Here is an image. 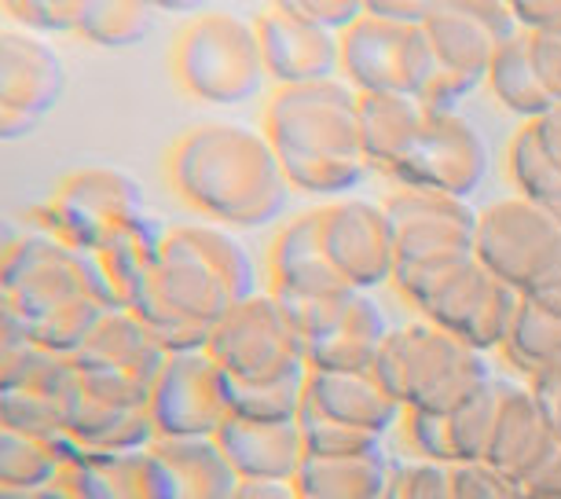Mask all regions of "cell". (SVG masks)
<instances>
[{
  "label": "cell",
  "instance_id": "obj_1",
  "mask_svg": "<svg viewBox=\"0 0 561 499\" xmlns=\"http://www.w3.org/2000/svg\"><path fill=\"white\" fill-rule=\"evenodd\" d=\"M257 291V264L239 231L198 220L165 231L162 253L129 309L151 327L165 353H187L206 349L214 327Z\"/></svg>",
  "mask_w": 561,
  "mask_h": 499
},
{
  "label": "cell",
  "instance_id": "obj_2",
  "mask_svg": "<svg viewBox=\"0 0 561 499\" xmlns=\"http://www.w3.org/2000/svg\"><path fill=\"white\" fill-rule=\"evenodd\" d=\"M165 177L180 203L228 231L268 228L290 195L268 136L247 122H203L187 129L165 158Z\"/></svg>",
  "mask_w": 561,
  "mask_h": 499
},
{
  "label": "cell",
  "instance_id": "obj_3",
  "mask_svg": "<svg viewBox=\"0 0 561 499\" xmlns=\"http://www.w3.org/2000/svg\"><path fill=\"white\" fill-rule=\"evenodd\" d=\"M359 136L367 169L393 177L397 188L470 199L489 173V147L478 125L411 95H359Z\"/></svg>",
  "mask_w": 561,
  "mask_h": 499
},
{
  "label": "cell",
  "instance_id": "obj_4",
  "mask_svg": "<svg viewBox=\"0 0 561 499\" xmlns=\"http://www.w3.org/2000/svg\"><path fill=\"white\" fill-rule=\"evenodd\" d=\"M261 129L290 191L342 199L367 173L359 92L345 78L272 89Z\"/></svg>",
  "mask_w": 561,
  "mask_h": 499
},
{
  "label": "cell",
  "instance_id": "obj_5",
  "mask_svg": "<svg viewBox=\"0 0 561 499\" xmlns=\"http://www.w3.org/2000/svg\"><path fill=\"white\" fill-rule=\"evenodd\" d=\"M0 291L23 316L30 345L62 356L78 353L103 313L118 309L96 253L67 247L37 228L26 231L0 272Z\"/></svg>",
  "mask_w": 561,
  "mask_h": 499
},
{
  "label": "cell",
  "instance_id": "obj_6",
  "mask_svg": "<svg viewBox=\"0 0 561 499\" xmlns=\"http://www.w3.org/2000/svg\"><path fill=\"white\" fill-rule=\"evenodd\" d=\"M370 375L386 386L404 411H437L451 416L470 397L489 386L495 371L489 353L466 345L462 338L440 331L430 320H411L389 331Z\"/></svg>",
  "mask_w": 561,
  "mask_h": 499
},
{
  "label": "cell",
  "instance_id": "obj_7",
  "mask_svg": "<svg viewBox=\"0 0 561 499\" xmlns=\"http://www.w3.org/2000/svg\"><path fill=\"white\" fill-rule=\"evenodd\" d=\"M393 286L422 320L437 324L440 331L462 338L481 353L503 345L517 305H522V294L495 280L473 253L430 264H404L397 269Z\"/></svg>",
  "mask_w": 561,
  "mask_h": 499
},
{
  "label": "cell",
  "instance_id": "obj_8",
  "mask_svg": "<svg viewBox=\"0 0 561 499\" xmlns=\"http://www.w3.org/2000/svg\"><path fill=\"white\" fill-rule=\"evenodd\" d=\"M173 70L184 92L214 107H236L253 100L268 81L253 15L231 12V8H209L192 15L176 34Z\"/></svg>",
  "mask_w": 561,
  "mask_h": 499
},
{
  "label": "cell",
  "instance_id": "obj_9",
  "mask_svg": "<svg viewBox=\"0 0 561 499\" xmlns=\"http://www.w3.org/2000/svg\"><path fill=\"white\" fill-rule=\"evenodd\" d=\"M144 214V188L136 177L114 166H84L62 177L34 206V228L67 247L100 253Z\"/></svg>",
  "mask_w": 561,
  "mask_h": 499
},
{
  "label": "cell",
  "instance_id": "obj_10",
  "mask_svg": "<svg viewBox=\"0 0 561 499\" xmlns=\"http://www.w3.org/2000/svg\"><path fill=\"white\" fill-rule=\"evenodd\" d=\"M206 353L214 356L225 382H236V386L309 378L305 342L272 291H257L239 302L214 327Z\"/></svg>",
  "mask_w": 561,
  "mask_h": 499
},
{
  "label": "cell",
  "instance_id": "obj_11",
  "mask_svg": "<svg viewBox=\"0 0 561 499\" xmlns=\"http://www.w3.org/2000/svg\"><path fill=\"white\" fill-rule=\"evenodd\" d=\"M422 34H426L433 63H437L433 107L455 111L462 95H470L489 78L495 45L517 34L514 4H503V0H433Z\"/></svg>",
  "mask_w": 561,
  "mask_h": 499
},
{
  "label": "cell",
  "instance_id": "obj_12",
  "mask_svg": "<svg viewBox=\"0 0 561 499\" xmlns=\"http://www.w3.org/2000/svg\"><path fill=\"white\" fill-rule=\"evenodd\" d=\"M342 78L359 95H411L433 107L437 63L422 26H397L364 12L342 34Z\"/></svg>",
  "mask_w": 561,
  "mask_h": 499
},
{
  "label": "cell",
  "instance_id": "obj_13",
  "mask_svg": "<svg viewBox=\"0 0 561 499\" xmlns=\"http://www.w3.org/2000/svg\"><path fill=\"white\" fill-rule=\"evenodd\" d=\"M279 305L298 327L309 371H370L393 331L378 302L364 291Z\"/></svg>",
  "mask_w": 561,
  "mask_h": 499
},
{
  "label": "cell",
  "instance_id": "obj_14",
  "mask_svg": "<svg viewBox=\"0 0 561 499\" xmlns=\"http://www.w3.org/2000/svg\"><path fill=\"white\" fill-rule=\"evenodd\" d=\"M473 258L495 280L514 286L517 294H528L561 269V225L525 199H500L478 209Z\"/></svg>",
  "mask_w": 561,
  "mask_h": 499
},
{
  "label": "cell",
  "instance_id": "obj_15",
  "mask_svg": "<svg viewBox=\"0 0 561 499\" xmlns=\"http://www.w3.org/2000/svg\"><path fill=\"white\" fill-rule=\"evenodd\" d=\"M78 393L81 375L70 356L26 345L0 367V427L37 441L67 444Z\"/></svg>",
  "mask_w": 561,
  "mask_h": 499
},
{
  "label": "cell",
  "instance_id": "obj_16",
  "mask_svg": "<svg viewBox=\"0 0 561 499\" xmlns=\"http://www.w3.org/2000/svg\"><path fill=\"white\" fill-rule=\"evenodd\" d=\"M67 63L48 37L19 26H0V144L37 133V125L62 103Z\"/></svg>",
  "mask_w": 561,
  "mask_h": 499
},
{
  "label": "cell",
  "instance_id": "obj_17",
  "mask_svg": "<svg viewBox=\"0 0 561 499\" xmlns=\"http://www.w3.org/2000/svg\"><path fill=\"white\" fill-rule=\"evenodd\" d=\"M165 345L133 309H111L92 327L70 360L84 386L118 393L129 400H151V386L165 364Z\"/></svg>",
  "mask_w": 561,
  "mask_h": 499
},
{
  "label": "cell",
  "instance_id": "obj_18",
  "mask_svg": "<svg viewBox=\"0 0 561 499\" xmlns=\"http://www.w3.org/2000/svg\"><path fill=\"white\" fill-rule=\"evenodd\" d=\"M147 411L158 438H217L228 419V386L214 356L206 349L169 353Z\"/></svg>",
  "mask_w": 561,
  "mask_h": 499
},
{
  "label": "cell",
  "instance_id": "obj_19",
  "mask_svg": "<svg viewBox=\"0 0 561 499\" xmlns=\"http://www.w3.org/2000/svg\"><path fill=\"white\" fill-rule=\"evenodd\" d=\"M382 206L393 225L397 269L473 253L478 209L470 206V199H455L430 188H397L389 191Z\"/></svg>",
  "mask_w": 561,
  "mask_h": 499
},
{
  "label": "cell",
  "instance_id": "obj_20",
  "mask_svg": "<svg viewBox=\"0 0 561 499\" xmlns=\"http://www.w3.org/2000/svg\"><path fill=\"white\" fill-rule=\"evenodd\" d=\"M320 239L334 272L353 291L370 294L375 286L393 283L397 242L382 203H370V199H334V203L320 206Z\"/></svg>",
  "mask_w": 561,
  "mask_h": 499
},
{
  "label": "cell",
  "instance_id": "obj_21",
  "mask_svg": "<svg viewBox=\"0 0 561 499\" xmlns=\"http://www.w3.org/2000/svg\"><path fill=\"white\" fill-rule=\"evenodd\" d=\"M253 30L261 41L264 73L275 89L342 78V37L301 19L290 0L261 8L253 15Z\"/></svg>",
  "mask_w": 561,
  "mask_h": 499
},
{
  "label": "cell",
  "instance_id": "obj_22",
  "mask_svg": "<svg viewBox=\"0 0 561 499\" xmlns=\"http://www.w3.org/2000/svg\"><path fill=\"white\" fill-rule=\"evenodd\" d=\"M554 452L558 438L550 430V419L533 386L525 378L495 375V419L484 463L525 485Z\"/></svg>",
  "mask_w": 561,
  "mask_h": 499
},
{
  "label": "cell",
  "instance_id": "obj_23",
  "mask_svg": "<svg viewBox=\"0 0 561 499\" xmlns=\"http://www.w3.org/2000/svg\"><path fill=\"white\" fill-rule=\"evenodd\" d=\"M298 419L337 422L389 441V433L400 430L404 408L370 371H309Z\"/></svg>",
  "mask_w": 561,
  "mask_h": 499
},
{
  "label": "cell",
  "instance_id": "obj_24",
  "mask_svg": "<svg viewBox=\"0 0 561 499\" xmlns=\"http://www.w3.org/2000/svg\"><path fill=\"white\" fill-rule=\"evenodd\" d=\"M268 291L279 302H316L353 291L323 250L320 209H301L275 228L268 247Z\"/></svg>",
  "mask_w": 561,
  "mask_h": 499
},
{
  "label": "cell",
  "instance_id": "obj_25",
  "mask_svg": "<svg viewBox=\"0 0 561 499\" xmlns=\"http://www.w3.org/2000/svg\"><path fill=\"white\" fill-rule=\"evenodd\" d=\"M217 444L239 481H294L309 455L298 419L264 422L228 416L225 427L217 430Z\"/></svg>",
  "mask_w": 561,
  "mask_h": 499
},
{
  "label": "cell",
  "instance_id": "obj_26",
  "mask_svg": "<svg viewBox=\"0 0 561 499\" xmlns=\"http://www.w3.org/2000/svg\"><path fill=\"white\" fill-rule=\"evenodd\" d=\"M158 499H231L239 474L217 438H158L151 449Z\"/></svg>",
  "mask_w": 561,
  "mask_h": 499
},
{
  "label": "cell",
  "instance_id": "obj_27",
  "mask_svg": "<svg viewBox=\"0 0 561 499\" xmlns=\"http://www.w3.org/2000/svg\"><path fill=\"white\" fill-rule=\"evenodd\" d=\"M158 441L147 400H129L81 382L67 444L70 452H144Z\"/></svg>",
  "mask_w": 561,
  "mask_h": 499
},
{
  "label": "cell",
  "instance_id": "obj_28",
  "mask_svg": "<svg viewBox=\"0 0 561 499\" xmlns=\"http://www.w3.org/2000/svg\"><path fill=\"white\" fill-rule=\"evenodd\" d=\"M389 477H393V452H364V455H305L298 477L301 499H386Z\"/></svg>",
  "mask_w": 561,
  "mask_h": 499
},
{
  "label": "cell",
  "instance_id": "obj_29",
  "mask_svg": "<svg viewBox=\"0 0 561 499\" xmlns=\"http://www.w3.org/2000/svg\"><path fill=\"white\" fill-rule=\"evenodd\" d=\"M62 481L78 499H158L151 452H70Z\"/></svg>",
  "mask_w": 561,
  "mask_h": 499
},
{
  "label": "cell",
  "instance_id": "obj_30",
  "mask_svg": "<svg viewBox=\"0 0 561 499\" xmlns=\"http://www.w3.org/2000/svg\"><path fill=\"white\" fill-rule=\"evenodd\" d=\"M484 84H489V92L503 103V111L522 118V125L539 122L543 114L554 111V100H550V92L543 89V78H539V70H536L533 37L522 34V30L495 45Z\"/></svg>",
  "mask_w": 561,
  "mask_h": 499
},
{
  "label": "cell",
  "instance_id": "obj_31",
  "mask_svg": "<svg viewBox=\"0 0 561 499\" xmlns=\"http://www.w3.org/2000/svg\"><path fill=\"white\" fill-rule=\"evenodd\" d=\"M165 231L169 228L162 225V217L144 214L96 253L100 269H103V275H107L114 302H118V309H129L133 305L140 283L147 280V272H151V264L158 261V253H162Z\"/></svg>",
  "mask_w": 561,
  "mask_h": 499
},
{
  "label": "cell",
  "instance_id": "obj_32",
  "mask_svg": "<svg viewBox=\"0 0 561 499\" xmlns=\"http://www.w3.org/2000/svg\"><path fill=\"white\" fill-rule=\"evenodd\" d=\"M67 460V444L37 441L0 427V499H34L59 481Z\"/></svg>",
  "mask_w": 561,
  "mask_h": 499
},
{
  "label": "cell",
  "instance_id": "obj_33",
  "mask_svg": "<svg viewBox=\"0 0 561 499\" xmlns=\"http://www.w3.org/2000/svg\"><path fill=\"white\" fill-rule=\"evenodd\" d=\"M154 15L158 8L144 4V0H78L73 37L107 52L136 48L151 37Z\"/></svg>",
  "mask_w": 561,
  "mask_h": 499
},
{
  "label": "cell",
  "instance_id": "obj_34",
  "mask_svg": "<svg viewBox=\"0 0 561 499\" xmlns=\"http://www.w3.org/2000/svg\"><path fill=\"white\" fill-rule=\"evenodd\" d=\"M506 177H511L517 199L539 206L561 225V166L543 151L528 122L506 144Z\"/></svg>",
  "mask_w": 561,
  "mask_h": 499
},
{
  "label": "cell",
  "instance_id": "obj_35",
  "mask_svg": "<svg viewBox=\"0 0 561 499\" xmlns=\"http://www.w3.org/2000/svg\"><path fill=\"white\" fill-rule=\"evenodd\" d=\"M503 360L517 371V378H533L543 367L561 360V316L547 313L533 297H522L514 324L500 345Z\"/></svg>",
  "mask_w": 561,
  "mask_h": 499
},
{
  "label": "cell",
  "instance_id": "obj_36",
  "mask_svg": "<svg viewBox=\"0 0 561 499\" xmlns=\"http://www.w3.org/2000/svg\"><path fill=\"white\" fill-rule=\"evenodd\" d=\"M451 449L455 463H484L495 419V378L484 386L478 397H470L462 408L451 411Z\"/></svg>",
  "mask_w": 561,
  "mask_h": 499
},
{
  "label": "cell",
  "instance_id": "obj_37",
  "mask_svg": "<svg viewBox=\"0 0 561 499\" xmlns=\"http://www.w3.org/2000/svg\"><path fill=\"white\" fill-rule=\"evenodd\" d=\"M386 499H451V466L419 455H393Z\"/></svg>",
  "mask_w": 561,
  "mask_h": 499
},
{
  "label": "cell",
  "instance_id": "obj_38",
  "mask_svg": "<svg viewBox=\"0 0 561 499\" xmlns=\"http://www.w3.org/2000/svg\"><path fill=\"white\" fill-rule=\"evenodd\" d=\"M0 15L8 26H19L37 37H73V23H78V0H8L0 4Z\"/></svg>",
  "mask_w": 561,
  "mask_h": 499
},
{
  "label": "cell",
  "instance_id": "obj_39",
  "mask_svg": "<svg viewBox=\"0 0 561 499\" xmlns=\"http://www.w3.org/2000/svg\"><path fill=\"white\" fill-rule=\"evenodd\" d=\"M400 433H404L408 455L455 466L451 419L448 416H437V411H404V419H400Z\"/></svg>",
  "mask_w": 561,
  "mask_h": 499
},
{
  "label": "cell",
  "instance_id": "obj_40",
  "mask_svg": "<svg viewBox=\"0 0 561 499\" xmlns=\"http://www.w3.org/2000/svg\"><path fill=\"white\" fill-rule=\"evenodd\" d=\"M298 422H301L305 452H309V455H327V460H337V455H364V452L389 449V441L370 438V433L353 430V427H337V422H316V419H298Z\"/></svg>",
  "mask_w": 561,
  "mask_h": 499
},
{
  "label": "cell",
  "instance_id": "obj_41",
  "mask_svg": "<svg viewBox=\"0 0 561 499\" xmlns=\"http://www.w3.org/2000/svg\"><path fill=\"white\" fill-rule=\"evenodd\" d=\"M451 499H528L517 477L495 470L489 463H455Z\"/></svg>",
  "mask_w": 561,
  "mask_h": 499
},
{
  "label": "cell",
  "instance_id": "obj_42",
  "mask_svg": "<svg viewBox=\"0 0 561 499\" xmlns=\"http://www.w3.org/2000/svg\"><path fill=\"white\" fill-rule=\"evenodd\" d=\"M290 8L301 19H309V23L327 30V34L342 37L356 19H364L367 0H290Z\"/></svg>",
  "mask_w": 561,
  "mask_h": 499
},
{
  "label": "cell",
  "instance_id": "obj_43",
  "mask_svg": "<svg viewBox=\"0 0 561 499\" xmlns=\"http://www.w3.org/2000/svg\"><path fill=\"white\" fill-rule=\"evenodd\" d=\"M514 19L528 37H561V0H517Z\"/></svg>",
  "mask_w": 561,
  "mask_h": 499
},
{
  "label": "cell",
  "instance_id": "obj_44",
  "mask_svg": "<svg viewBox=\"0 0 561 499\" xmlns=\"http://www.w3.org/2000/svg\"><path fill=\"white\" fill-rule=\"evenodd\" d=\"M528 386H533L539 405H543L547 419H550V430H554V438L561 444V360L528 378Z\"/></svg>",
  "mask_w": 561,
  "mask_h": 499
},
{
  "label": "cell",
  "instance_id": "obj_45",
  "mask_svg": "<svg viewBox=\"0 0 561 499\" xmlns=\"http://www.w3.org/2000/svg\"><path fill=\"white\" fill-rule=\"evenodd\" d=\"M30 345V334L23 327V316L15 313L12 297L0 291V367L8 364L12 356H19Z\"/></svg>",
  "mask_w": 561,
  "mask_h": 499
},
{
  "label": "cell",
  "instance_id": "obj_46",
  "mask_svg": "<svg viewBox=\"0 0 561 499\" xmlns=\"http://www.w3.org/2000/svg\"><path fill=\"white\" fill-rule=\"evenodd\" d=\"M536 70L543 78V89L550 92L554 107L561 103V37H533Z\"/></svg>",
  "mask_w": 561,
  "mask_h": 499
},
{
  "label": "cell",
  "instance_id": "obj_47",
  "mask_svg": "<svg viewBox=\"0 0 561 499\" xmlns=\"http://www.w3.org/2000/svg\"><path fill=\"white\" fill-rule=\"evenodd\" d=\"M433 0H367V15H378L397 26H422Z\"/></svg>",
  "mask_w": 561,
  "mask_h": 499
},
{
  "label": "cell",
  "instance_id": "obj_48",
  "mask_svg": "<svg viewBox=\"0 0 561 499\" xmlns=\"http://www.w3.org/2000/svg\"><path fill=\"white\" fill-rule=\"evenodd\" d=\"M528 499H561V444L550 460L525 481Z\"/></svg>",
  "mask_w": 561,
  "mask_h": 499
},
{
  "label": "cell",
  "instance_id": "obj_49",
  "mask_svg": "<svg viewBox=\"0 0 561 499\" xmlns=\"http://www.w3.org/2000/svg\"><path fill=\"white\" fill-rule=\"evenodd\" d=\"M231 499H301L294 481H239Z\"/></svg>",
  "mask_w": 561,
  "mask_h": 499
},
{
  "label": "cell",
  "instance_id": "obj_50",
  "mask_svg": "<svg viewBox=\"0 0 561 499\" xmlns=\"http://www.w3.org/2000/svg\"><path fill=\"white\" fill-rule=\"evenodd\" d=\"M539 136V144H543V151L554 158V162L561 166V103L550 114H543L539 122H528Z\"/></svg>",
  "mask_w": 561,
  "mask_h": 499
},
{
  "label": "cell",
  "instance_id": "obj_51",
  "mask_svg": "<svg viewBox=\"0 0 561 499\" xmlns=\"http://www.w3.org/2000/svg\"><path fill=\"white\" fill-rule=\"evenodd\" d=\"M522 297H533V302H536V305H543L547 313L561 316V269H558L554 275H547L543 283L533 286V291L522 294Z\"/></svg>",
  "mask_w": 561,
  "mask_h": 499
},
{
  "label": "cell",
  "instance_id": "obj_52",
  "mask_svg": "<svg viewBox=\"0 0 561 499\" xmlns=\"http://www.w3.org/2000/svg\"><path fill=\"white\" fill-rule=\"evenodd\" d=\"M23 236H26V228H19L12 217L0 214V272L8 269V261H12V253L19 250Z\"/></svg>",
  "mask_w": 561,
  "mask_h": 499
},
{
  "label": "cell",
  "instance_id": "obj_53",
  "mask_svg": "<svg viewBox=\"0 0 561 499\" xmlns=\"http://www.w3.org/2000/svg\"><path fill=\"white\" fill-rule=\"evenodd\" d=\"M34 499H78V496H73V492H70V485H67V481H62V477H59L56 485H48L45 492H37Z\"/></svg>",
  "mask_w": 561,
  "mask_h": 499
}]
</instances>
